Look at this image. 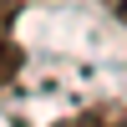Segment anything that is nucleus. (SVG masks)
I'll list each match as a JSON object with an SVG mask.
<instances>
[{
    "mask_svg": "<svg viewBox=\"0 0 127 127\" xmlns=\"http://www.w3.org/2000/svg\"><path fill=\"white\" fill-rule=\"evenodd\" d=\"M56 127H127V112L122 107H92V112H76V117H61Z\"/></svg>",
    "mask_w": 127,
    "mask_h": 127,
    "instance_id": "1",
    "label": "nucleus"
},
{
    "mask_svg": "<svg viewBox=\"0 0 127 127\" xmlns=\"http://www.w3.org/2000/svg\"><path fill=\"white\" fill-rule=\"evenodd\" d=\"M20 66H26V51L10 41V31H0V87H5V81H15Z\"/></svg>",
    "mask_w": 127,
    "mask_h": 127,
    "instance_id": "2",
    "label": "nucleus"
},
{
    "mask_svg": "<svg viewBox=\"0 0 127 127\" xmlns=\"http://www.w3.org/2000/svg\"><path fill=\"white\" fill-rule=\"evenodd\" d=\"M15 15H20V0H0V31L15 26Z\"/></svg>",
    "mask_w": 127,
    "mask_h": 127,
    "instance_id": "3",
    "label": "nucleus"
},
{
    "mask_svg": "<svg viewBox=\"0 0 127 127\" xmlns=\"http://www.w3.org/2000/svg\"><path fill=\"white\" fill-rule=\"evenodd\" d=\"M102 5H107V10H112V15H117V20H122V26H127V0H102Z\"/></svg>",
    "mask_w": 127,
    "mask_h": 127,
    "instance_id": "4",
    "label": "nucleus"
}]
</instances>
